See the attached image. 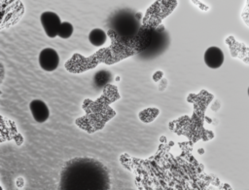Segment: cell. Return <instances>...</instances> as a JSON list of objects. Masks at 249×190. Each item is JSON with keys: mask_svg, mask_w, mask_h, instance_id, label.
<instances>
[{"mask_svg": "<svg viewBox=\"0 0 249 190\" xmlns=\"http://www.w3.org/2000/svg\"><path fill=\"white\" fill-rule=\"evenodd\" d=\"M109 174L99 162L79 158L69 161L61 172V189H107Z\"/></svg>", "mask_w": 249, "mask_h": 190, "instance_id": "6da1fadb", "label": "cell"}, {"mask_svg": "<svg viewBox=\"0 0 249 190\" xmlns=\"http://www.w3.org/2000/svg\"><path fill=\"white\" fill-rule=\"evenodd\" d=\"M106 39H107L106 33L100 28H94L89 34V40L90 44L96 47L102 46L106 42Z\"/></svg>", "mask_w": 249, "mask_h": 190, "instance_id": "8992f818", "label": "cell"}, {"mask_svg": "<svg viewBox=\"0 0 249 190\" xmlns=\"http://www.w3.org/2000/svg\"><path fill=\"white\" fill-rule=\"evenodd\" d=\"M242 19L243 20L246 22V24L249 25V0H247L246 2V5L243 9V12H242Z\"/></svg>", "mask_w": 249, "mask_h": 190, "instance_id": "ba28073f", "label": "cell"}, {"mask_svg": "<svg viewBox=\"0 0 249 190\" xmlns=\"http://www.w3.org/2000/svg\"><path fill=\"white\" fill-rule=\"evenodd\" d=\"M248 95H249V88H248Z\"/></svg>", "mask_w": 249, "mask_h": 190, "instance_id": "9c48e42d", "label": "cell"}, {"mask_svg": "<svg viewBox=\"0 0 249 190\" xmlns=\"http://www.w3.org/2000/svg\"><path fill=\"white\" fill-rule=\"evenodd\" d=\"M204 61L210 68H218L224 62V54L218 47H210L204 53Z\"/></svg>", "mask_w": 249, "mask_h": 190, "instance_id": "277c9868", "label": "cell"}, {"mask_svg": "<svg viewBox=\"0 0 249 190\" xmlns=\"http://www.w3.org/2000/svg\"><path fill=\"white\" fill-rule=\"evenodd\" d=\"M72 33H73V25L68 21L61 22L57 35L62 39H67L72 35Z\"/></svg>", "mask_w": 249, "mask_h": 190, "instance_id": "52a82bcc", "label": "cell"}, {"mask_svg": "<svg viewBox=\"0 0 249 190\" xmlns=\"http://www.w3.org/2000/svg\"><path fill=\"white\" fill-rule=\"evenodd\" d=\"M41 23L46 34L50 38H54L58 34L61 24L59 17L53 12H44L41 15Z\"/></svg>", "mask_w": 249, "mask_h": 190, "instance_id": "7a4b0ae2", "label": "cell"}, {"mask_svg": "<svg viewBox=\"0 0 249 190\" xmlns=\"http://www.w3.org/2000/svg\"><path fill=\"white\" fill-rule=\"evenodd\" d=\"M59 57L55 50L46 48L39 54V64L46 71H53L57 68Z\"/></svg>", "mask_w": 249, "mask_h": 190, "instance_id": "3957f363", "label": "cell"}, {"mask_svg": "<svg viewBox=\"0 0 249 190\" xmlns=\"http://www.w3.org/2000/svg\"><path fill=\"white\" fill-rule=\"evenodd\" d=\"M29 108L34 120L38 123L45 122L50 116L49 108L43 100H40V99L32 100L29 104Z\"/></svg>", "mask_w": 249, "mask_h": 190, "instance_id": "5b68a950", "label": "cell"}]
</instances>
